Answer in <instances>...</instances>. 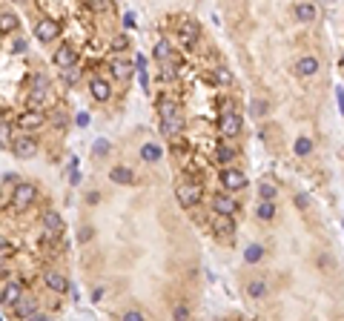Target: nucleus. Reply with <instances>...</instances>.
<instances>
[{"mask_svg":"<svg viewBox=\"0 0 344 321\" xmlns=\"http://www.w3.org/2000/svg\"><path fill=\"white\" fill-rule=\"evenodd\" d=\"M132 178H135L132 169H126V166H121V163L109 169V181H112V183H124V186H126V183H132Z\"/></svg>","mask_w":344,"mask_h":321,"instance_id":"nucleus-18","label":"nucleus"},{"mask_svg":"<svg viewBox=\"0 0 344 321\" xmlns=\"http://www.w3.org/2000/svg\"><path fill=\"white\" fill-rule=\"evenodd\" d=\"M112 49H115V52H121V49H129V40H126V34H118V37H112Z\"/></svg>","mask_w":344,"mask_h":321,"instance_id":"nucleus-36","label":"nucleus"},{"mask_svg":"<svg viewBox=\"0 0 344 321\" xmlns=\"http://www.w3.org/2000/svg\"><path fill=\"white\" fill-rule=\"evenodd\" d=\"M75 124H78V126H89V115H86V112L75 115Z\"/></svg>","mask_w":344,"mask_h":321,"instance_id":"nucleus-40","label":"nucleus"},{"mask_svg":"<svg viewBox=\"0 0 344 321\" xmlns=\"http://www.w3.org/2000/svg\"><path fill=\"white\" fill-rule=\"evenodd\" d=\"M3 275H6V267H3V264H0V278H3Z\"/></svg>","mask_w":344,"mask_h":321,"instance_id":"nucleus-50","label":"nucleus"},{"mask_svg":"<svg viewBox=\"0 0 344 321\" xmlns=\"http://www.w3.org/2000/svg\"><path fill=\"white\" fill-rule=\"evenodd\" d=\"M293 152H296L298 158H307L310 152H313V141H310L307 135L296 138V144H293Z\"/></svg>","mask_w":344,"mask_h":321,"instance_id":"nucleus-21","label":"nucleus"},{"mask_svg":"<svg viewBox=\"0 0 344 321\" xmlns=\"http://www.w3.org/2000/svg\"><path fill=\"white\" fill-rule=\"evenodd\" d=\"M212 209H215V215H235L238 212V201L232 198L229 192H221V195H215L212 198Z\"/></svg>","mask_w":344,"mask_h":321,"instance_id":"nucleus-5","label":"nucleus"},{"mask_svg":"<svg viewBox=\"0 0 344 321\" xmlns=\"http://www.w3.org/2000/svg\"><path fill=\"white\" fill-rule=\"evenodd\" d=\"M101 298H103V290H101V287H98V290L92 293V301H101Z\"/></svg>","mask_w":344,"mask_h":321,"instance_id":"nucleus-48","label":"nucleus"},{"mask_svg":"<svg viewBox=\"0 0 344 321\" xmlns=\"http://www.w3.org/2000/svg\"><path fill=\"white\" fill-rule=\"evenodd\" d=\"M14 313H17L20 319H32L34 313H37V304H34V301H29V298H23L20 304H14Z\"/></svg>","mask_w":344,"mask_h":321,"instance_id":"nucleus-22","label":"nucleus"},{"mask_svg":"<svg viewBox=\"0 0 344 321\" xmlns=\"http://www.w3.org/2000/svg\"><path fill=\"white\" fill-rule=\"evenodd\" d=\"M11 52H26V40H14V49Z\"/></svg>","mask_w":344,"mask_h":321,"instance_id":"nucleus-45","label":"nucleus"},{"mask_svg":"<svg viewBox=\"0 0 344 321\" xmlns=\"http://www.w3.org/2000/svg\"><path fill=\"white\" fill-rule=\"evenodd\" d=\"M92 235H95V229H92V227H80L78 229V244H86V241H92Z\"/></svg>","mask_w":344,"mask_h":321,"instance_id":"nucleus-35","label":"nucleus"},{"mask_svg":"<svg viewBox=\"0 0 344 321\" xmlns=\"http://www.w3.org/2000/svg\"><path fill=\"white\" fill-rule=\"evenodd\" d=\"M221 186L227 189V192H238L247 186V175L235 166H227V169H221Z\"/></svg>","mask_w":344,"mask_h":321,"instance_id":"nucleus-2","label":"nucleus"},{"mask_svg":"<svg viewBox=\"0 0 344 321\" xmlns=\"http://www.w3.org/2000/svg\"><path fill=\"white\" fill-rule=\"evenodd\" d=\"M158 115H161V121H167V118H172V115H178V109H175V103H172L170 98H161L158 101Z\"/></svg>","mask_w":344,"mask_h":321,"instance_id":"nucleus-26","label":"nucleus"},{"mask_svg":"<svg viewBox=\"0 0 344 321\" xmlns=\"http://www.w3.org/2000/svg\"><path fill=\"white\" fill-rule=\"evenodd\" d=\"M241 126H244V121H241L238 112H224L221 115V121H218V129H221V135L224 138L241 135Z\"/></svg>","mask_w":344,"mask_h":321,"instance_id":"nucleus-3","label":"nucleus"},{"mask_svg":"<svg viewBox=\"0 0 344 321\" xmlns=\"http://www.w3.org/2000/svg\"><path fill=\"white\" fill-rule=\"evenodd\" d=\"M20 301H23V287L20 284H6L3 287V304L14 307V304H20Z\"/></svg>","mask_w":344,"mask_h":321,"instance_id":"nucleus-15","label":"nucleus"},{"mask_svg":"<svg viewBox=\"0 0 344 321\" xmlns=\"http://www.w3.org/2000/svg\"><path fill=\"white\" fill-rule=\"evenodd\" d=\"M11 149H14V155L17 158H32L34 152H37V141L32 135H20L11 141Z\"/></svg>","mask_w":344,"mask_h":321,"instance_id":"nucleus-6","label":"nucleus"},{"mask_svg":"<svg viewBox=\"0 0 344 321\" xmlns=\"http://www.w3.org/2000/svg\"><path fill=\"white\" fill-rule=\"evenodd\" d=\"M247 296H250L252 301L264 298V296H267V281H264V278H252L250 284H247Z\"/></svg>","mask_w":344,"mask_h":321,"instance_id":"nucleus-20","label":"nucleus"},{"mask_svg":"<svg viewBox=\"0 0 344 321\" xmlns=\"http://www.w3.org/2000/svg\"><path fill=\"white\" fill-rule=\"evenodd\" d=\"M212 229H215L218 235H232L235 232V221L229 215H215L212 218Z\"/></svg>","mask_w":344,"mask_h":321,"instance_id":"nucleus-16","label":"nucleus"},{"mask_svg":"<svg viewBox=\"0 0 344 321\" xmlns=\"http://www.w3.org/2000/svg\"><path fill=\"white\" fill-rule=\"evenodd\" d=\"M63 78H66V83H75L78 75H75V69H66V72H63Z\"/></svg>","mask_w":344,"mask_h":321,"instance_id":"nucleus-42","label":"nucleus"},{"mask_svg":"<svg viewBox=\"0 0 344 321\" xmlns=\"http://www.w3.org/2000/svg\"><path fill=\"white\" fill-rule=\"evenodd\" d=\"M29 321H52V319H46V316H40V313H34V316H32Z\"/></svg>","mask_w":344,"mask_h":321,"instance_id":"nucleus-49","label":"nucleus"},{"mask_svg":"<svg viewBox=\"0 0 344 321\" xmlns=\"http://www.w3.org/2000/svg\"><path fill=\"white\" fill-rule=\"evenodd\" d=\"M124 26H126V29H132V26H135V14H132V11L124 17Z\"/></svg>","mask_w":344,"mask_h":321,"instance_id":"nucleus-43","label":"nucleus"},{"mask_svg":"<svg viewBox=\"0 0 344 321\" xmlns=\"http://www.w3.org/2000/svg\"><path fill=\"white\" fill-rule=\"evenodd\" d=\"M124 321H147V319H144V313H141V310H126Z\"/></svg>","mask_w":344,"mask_h":321,"instance_id":"nucleus-37","label":"nucleus"},{"mask_svg":"<svg viewBox=\"0 0 344 321\" xmlns=\"http://www.w3.org/2000/svg\"><path fill=\"white\" fill-rule=\"evenodd\" d=\"M181 40H183V46H192L195 40H198V26L183 23V26H181Z\"/></svg>","mask_w":344,"mask_h":321,"instance_id":"nucleus-25","label":"nucleus"},{"mask_svg":"<svg viewBox=\"0 0 344 321\" xmlns=\"http://www.w3.org/2000/svg\"><path fill=\"white\" fill-rule=\"evenodd\" d=\"M186 319H189L186 304H175V307H172V321H186Z\"/></svg>","mask_w":344,"mask_h":321,"instance_id":"nucleus-32","label":"nucleus"},{"mask_svg":"<svg viewBox=\"0 0 344 321\" xmlns=\"http://www.w3.org/2000/svg\"><path fill=\"white\" fill-rule=\"evenodd\" d=\"M52 60H55V66L72 69L75 63H78V49H75V46H60V49L55 52V57H52Z\"/></svg>","mask_w":344,"mask_h":321,"instance_id":"nucleus-7","label":"nucleus"},{"mask_svg":"<svg viewBox=\"0 0 344 321\" xmlns=\"http://www.w3.org/2000/svg\"><path fill=\"white\" fill-rule=\"evenodd\" d=\"M293 11H296V17L301 23H313V20H316V14H319V9H316L313 3H296Z\"/></svg>","mask_w":344,"mask_h":321,"instance_id":"nucleus-14","label":"nucleus"},{"mask_svg":"<svg viewBox=\"0 0 344 321\" xmlns=\"http://www.w3.org/2000/svg\"><path fill=\"white\" fill-rule=\"evenodd\" d=\"M232 158H235V149L232 147H218L215 149V160L218 163H229Z\"/></svg>","mask_w":344,"mask_h":321,"instance_id":"nucleus-28","label":"nucleus"},{"mask_svg":"<svg viewBox=\"0 0 344 321\" xmlns=\"http://www.w3.org/2000/svg\"><path fill=\"white\" fill-rule=\"evenodd\" d=\"M135 66H138V72H147V57L138 55V57H135Z\"/></svg>","mask_w":344,"mask_h":321,"instance_id":"nucleus-41","label":"nucleus"},{"mask_svg":"<svg viewBox=\"0 0 344 321\" xmlns=\"http://www.w3.org/2000/svg\"><path fill=\"white\" fill-rule=\"evenodd\" d=\"M89 92H92V98H98V101H109L112 98V86H109V80H103V78H92Z\"/></svg>","mask_w":344,"mask_h":321,"instance_id":"nucleus-10","label":"nucleus"},{"mask_svg":"<svg viewBox=\"0 0 344 321\" xmlns=\"http://www.w3.org/2000/svg\"><path fill=\"white\" fill-rule=\"evenodd\" d=\"M264 258V247L261 244H250L247 250H244V261L247 264H258Z\"/></svg>","mask_w":344,"mask_h":321,"instance_id":"nucleus-23","label":"nucleus"},{"mask_svg":"<svg viewBox=\"0 0 344 321\" xmlns=\"http://www.w3.org/2000/svg\"><path fill=\"white\" fill-rule=\"evenodd\" d=\"M215 83H221V86H229V83H232V72H229V69H215Z\"/></svg>","mask_w":344,"mask_h":321,"instance_id":"nucleus-31","label":"nucleus"},{"mask_svg":"<svg viewBox=\"0 0 344 321\" xmlns=\"http://www.w3.org/2000/svg\"><path fill=\"white\" fill-rule=\"evenodd\" d=\"M43 227L49 229V232H60V229H63V218L57 215L55 209H46L43 212Z\"/></svg>","mask_w":344,"mask_h":321,"instance_id":"nucleus-19","label":"nucleus"},{"mask_svg":"<svg viewBox=\"0 0 344 321\" xmlns=\"http://www.w3.org/2000/svg\"><path fill=\"white\" fill-rule=\"evenodd\" d=\"M43 121H46V115L40 112V109H32V112H23L20 118H17V124L23 126V129H37V126H43Z\"/></svg>","mask_w":344,"mask_h":321,"instance_id":"nucleus-11","label":"nucleus"},{"mask_svg":"<svg viewBox=\"0 0 344 321\" xmlns=\"http://www.w3.org/2000/svg\"><path fill=\"white\" fill-rule=\"evenodd\" d=\"M339 63H342V66H344V52H342V57H339Z\"/></svg>","mask_w":344,"mask_h":321,"instance_id":"nucleus-51","label":"nucleus"},{"mask_svg":"<svg viewBox=\"0 0 344 321\" xmlns=\"http://www.w3.org/2000/svg\"><path fill=\"white\" fill-rule=\"evenodd\" d=\"M34 34H37V40L49 43V40H55L57 34H60V26H57L55 20H40L34 26Z\"/></svg>","mask_w":344,"mask_h":321,"instance_id":"nucleus-9","label":"nucleus"},{"mask_svg":"<svg viewBox=\"0 0 344 321\" xmlns=\"http://www.w3.org/2000/svg\"><path fill=\"white\" fill-rule=\"evenodd\" d=\"M336 95H339V109H342V115H344V89H342V86L336 89Z\"/></svg>","mask_w":344,"mask_h":321,"instance_id":"nucleus-44","label":"nucleus"},{"mask_svg":"<svg viewBox=\"0 0 344 321\" xmlns=\"http://www.w3.org/2000/svg\"><path fill=\"white\" fill-rule=\"evenodd\" d=\"M17 26V20H14V14H9V11H3L0 14V32H11Z\"/></svg>","mask_w":344,"mask_h":321,"instance_id":"nucleus-30","label":"nucleus"},{"mask_svg":"<svg viewBox=\"0 0 344 321\" xmlns=\"http://www.w3.org/2000/svg\"><path fill=\"white\" fill-rule=\"evenodd\" d=\"M255 215L261 218V221H273L275 218V201H261L258 209H255Z\"/></svg>","mask_w":344,"mask_h":321,"instance_id":"nucleus-24","label":"nucleus"},{"mask_svg":"<svg viewBox=\"0 0 344 321\" xmlns=\"http://www.w3.org/2000/svg\"><path fill=\"white\" fill-rule=\"evenodd\" d=\"M141 86H144V92H149V78H147V72H141Z\"/></svg>","mask_w":344,"mask_h":321,"instance_id":"nucleus-46","label":"nucleus"},{"mask_svg":"<svg viewBox=\"0 0 344 321\" xmlns=\"http://www.w3.org/2000/svg\"><path fill=\"white\" fill-rule=\"evenodd\" d=\"M92 152H95V155H98V158H101V155H106V152H109V141H95V147H92Z\"/></svg>","mask_w":344,"mask_h":321,"instance_id":"nucleus-34","label":"nucleus"},{"mask_svg":"<svg viewBox=\"0 0 344 321\" xmlns=\"http://www.w3.org/2000/svg\"><path fill=\"white\" fill-rule=\"evenodd\" d=\"M161 132L167 138H175V135H181L183 132V118L181 115H172V118H167V121H161Z\"/></svg>","mask_w":344,"mask_h":321,"instance_id":"nucleus-12","label":"nucleus"},{"mask_svg":"<svg viewBox=\"0 0 344 321\" xmlns=\"http://www.w3.org/2000/svg\"><path fill=\"white\" fill-rule=\"evenodd\" d=\"M109 72H112L115 78H126V75H129V63H124V60H112V63H109Z\"/></svg>","mask_w":344,"mask_h":321,"instance_id":"nucleus-29","label":"nucleus"},{"mask_svg":"<svg viewBox=\"0 0 344 321\" xmlns=\"http://www.w3.org/2000/svg\"><path fill=\"white\" fill-rule=\"evenodd\" d=\"M258 195H261V201H273L275 198V186L273 183H261V186H258Z\"/></svg>","mask_w":344,"mask_h":321,"instance_id":"nucleus-33","label":"nucleus"},{"mask_svg":"<svg viewBox=\"0 0 344 321\" xmlns=\"http://www.w3.org/2000/svg\"><path fill=\"white\" fill-rule=\"evenodd\" d=\"M9 141H11L9 126H6V124H0V147H3V144H9Z\"/></svg>","mask_w":344,"mask_h":321,"instance_id":"nucleus-38","label":"nucleus"},{"mask_svg":"<svg viewBox=\"0 0 344 321\" xmlns=\"http://www.w3.org/2000/svg\"><path fill=\"white\" fill-rule=\"evenodd\" d=\"M46 287L55 290L57 296H60V293H66L69 290V281H66V275L63 273H55V270H52V273H46Z\"/></svg>","mask_w":344,"mask_h":321,"instance_id":"nucleus-13","label":"nucleus"},{"mask_svg":"<svg viewBox=\"0 0 344 321\" xmlns=\"http://www.w3.org/2000/svg\"><path fill=\"white\" fill-rule=\"evenodd\" d=\"M98 198H101L98 192H89V195H86V201H89V204H98Z\"/></svg>","mask_w":344,"mask_h":321,"instance_id":"nucleus-47","label":"nucleus"},{"mask_svg":"<svg viewBox=\"0 0 344 321\" xmlns=\"http://www.w3.org/2000/svg\"><path fill=\"white\" fill-rule=\"evenodd\" d=\"M164 158V149L158 144H144L141 147V160H147V163H158Z\"/></svg>","mask_w":344,"mask_h":321,"instance_id":"nucleus-17","label":"nucleus"},{"mask_svg":"<svg viewBox=\"0 0 344 321\" xmlns=\"http://www.w3.org/2000/svg\"><path fill=\"white\" fill-rule=\"evenodd\" d=\"M34 195H37V189H34L32 183H17L14 192H11V204H14V209H26V206L34 201Z\"/></svg>","mask_w":344,"mask_h":321,"instance_id":"nucleus-4","label":"nucleus"},{"mask_svg":"<svg viewBox=\"0 0 344 321\" xmlns=\"http://www.w3.org/2000/svg\"><path fill=\"white\" fill-rule=\"evenodd\" d=\"M319 57H313V55H304V57H298L296 60V75L298 78H313L316 72H319Z\"/></svg>","mask_w":344,"mask_h":321,"instance_id":"nucleus-8","label":"nucleus"},{"mask_svg":"<svg viewBox=\"0 0 344 321\" xmlns=\"http://www.w3.org/2000/svg\"><path fill=\"white\" fill-rule=\"evenodd\" d=\"M175 195H178V204H181L183 209H192V206H198V201H201V186L192 181H183V183H178Z\"/></svg>","mask_w":344,"mask_h":321,"instance_id":"nucleus-1","label":"nucleus"},{"mask_svg":"<svg viewBox=\"0 0 344 321\" xmlns=\"http://www.w3.org/2000/svg\"><path fill=\"white\" fill-rule=\"evenodd\" d=\"M155 57H158V60H170V57H172L170 40H158V43H155Z\"/></svg>","mask_w":344,"mask_h":321,"instance_id":"nucleus-27","label":"nucleus"},{"mask_svg":"<svg viewBox=\"0 0 344 321\" xmlns=\"http://www.w3.org/2000/svg\"><path fill=\"white\" fill-rule=\"evenodd\" d=\"M267 112V103L264 101H252V115H264Z\"/></svg>","mask_w":344,"mask_h":321,"instance_id":"nucleus-39","label":"nucleus"}]
</instances>
